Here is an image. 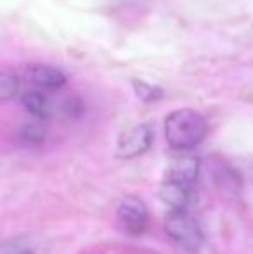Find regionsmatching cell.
Returning <instances> with one entry per match:
<instances>
[{"label": "cell", "instance_id": "obj_1", "mask_svg": "<svg viewBox=\"0 0 253 254\" xmlns=\"http://www.w3.org/2000/svg\"><path fill=\"white\" fill-rule=\"evenodd\" d=\"M206 120L194 109L173 111L165 120V138L173 151H189L206 135Z\"/></svg>", "mask_w": 253, "mask_h": 254}, {"label": "cell", "instance_id": "obj_3", "mask_svg": "<svg viewBox=\"0 0 253 254\" xmlns=\"http://www.w3.org/2000/svg\"><path fill=\"white\" fill-rule=\"evenodd\" d=\"M153 138H155V130L151 125H137L118 138L116 156L122 159H132V157L141 156L146 151H149V147L153 145Z\"/></svg>", "mask_w": 253, "mask_h": 254}, {"label": "cell", "instance_id": "obj_2", "mask_svg": "<svg viewBox=\"0 0 253 254\" xmlns=\"http://www.w3.org/2000/svg\"><path fill=\"white\" fill-rule=\"evenodd\" d=\"M165 232L184 251L196 253L201 248L203 234L196 220L187 211H170L165 218Z\"/></svg>", "mask_w": 253, "mask_h": 254}, {"label": "cell", "instance_id": "obj_5", "mask_svg": "<svg viewBox=\"0 0 253 254\" xmlns=\"http://www.w3.org/2000/svg\"><path fill=\"white\" fill-rule=\"evenodd\" d=\"M199 175V159L192 156H179L170 161L165 170V182L172 185H192Z\"/></svg>", "mask_w": 253, "mask_h": 254}, {"label": "cell", "instance_id": "obj_9", "mask_svg": "<svg viewBox=\"0 0 253 254\" xmlns=\"http://www.w3.org/2000/svg\"><path fill=\"white\" fill-rule=\"evenodd\" d=\"M19 92V78L16 74L3 73L0 78V97L2 101H9V99L16 97Z\"/></svg>", "mask_w": 253, "mask_h": 254}, {"label": "cell", "instance_id": "obj_10", "mask_svg": "<svg viewBox=\"0 0 253 254\" xmlns=\"http://www.w3.org/2000/svg\"><path fill=\"white\" fill-rule=\"evenodd\" d=\"M21 138L24 142H30V144H40L45 138V127H42L40 123L26 125L21 130Z\"/></svg>", "mask_w": 253, "mask_h": 254}, {"label": "cell", "instance_id": "obj_6", "mask_svg": "<svg viewBox=\"0 0 253 254\" xmlns=\"http://www.w3.org/2000/svg\"><path fill=\"white\" fill-rule=\"evenodd\" d=\"M31 85L44 90H58L66 83V74L59 67L49 66V64H30L24 71Z\"/></svg>", "mask_w": 253, "mask_h": 254}, {"label": "cell", "instance_id": "obj_4", "mask_svg": "<svg viewBox=\"0 0 253 254\" xmlns=\"http://www.w3.org/2000/svg\"><path fill=\"white\" fill-rule=\"evenodd\" d=\"M118 221L132 235H141L148 225V207L137 197H127L118 206Z\"/></svg>", "mask_w": 253, "mask_h": 254}, {"label": "cell", "instance_id": "obj_11", "mask_svg": "<svg viewBox=\"0 0 253 254\" xmlns=\"http://www.w3.org/2000/svg\"><path fill=\"white\" fill-rule=\"evenodd\" d=\"M135 87V92H137V97H141L142 101H156V99L162 97V90H158V88L151 87V85L148 83H142V81H135L134 83Z\"/></svg>", "mask_w": 253, "mask_h": 254}, {"label": "cell", "instance_id": "obj_12", "mask_svg": "<svg viewBox=\"0 0 253 254\" xmlns=\"http://www.w3.org/2000/svg\"><path fill=\"white\" fill-rule=\"evenodd\" d=\"M5 254H33V251L28 248H21L19 244H12V253L5 251Z\"/></svg>", "mask_w": 253, "mask_h": 254}, {"label": "cell", "instance_id": "obj_7", "mask_svg": "<svg viewBox=\"0 0 253 254\" xmlns=\"http://www.w3.org/2000/svg\"><path fill=\"white\" fill-rule=\"evenodd\" d=\"M160 195L175 211H189V207L196 204V190L192 189V185L163 184Z\"/></svg>", "mask_w": 253, "mask_h": 254}, {"label": "cell", "instance_id": "obj_8", "mask_svg": "<svg viewBox=\"0 0 253 254\" xmlns=\"http://www.w3.org/2000/svg\"><path fill=\"white\" fill-rule=\"evenodd\" d=\"M24 109L31 114V116L38 118V120H47L52 113L51 102H49L47 95L40 90H28L21 97Z\"/></svg>", "mask_w": 253, "mask_h": 254}]
</instances>
